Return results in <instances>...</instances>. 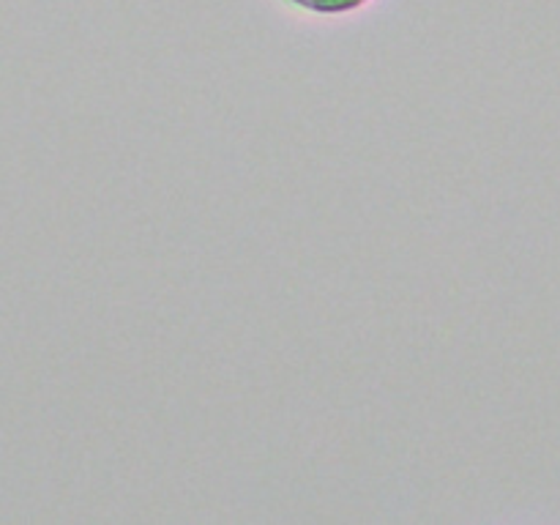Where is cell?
Returning <instances> with one entry per match:
<instances>
[{
  "label": "cell",
  "instance_id": "6da1fadb",
  "mask_svg": "<svg viewBox=\"0 0 560 525\" xmlns=\"http://www.w3.org/2000/svg\"><path fill=\"white\" fill-rule=\"evenodd\" d=\"M290 3L317 11V14H342V11H353L359 5L370 3V0H290Z\"/></svg>",
  "mask_w": 560,
  "mask_h": 525
}]
</instances>
